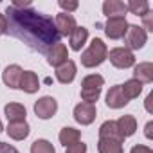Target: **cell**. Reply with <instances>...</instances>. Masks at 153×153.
<instances>
[{"mask_svg":"<svg viewBox=\"0 0 153 153\" xmlns=\"http://www.w3.org/2000/svg\"><path fill=\"white\" fill-rule=\"evenodd\" d=\"M130 153H153L148 146H142V144H137V146H133L131 148V151Z\"/></svg>","mask_w":153,"mask_h":153,"instance_id":"1f68e13d","label":"cell"},{"mask_svg":"<svg viewBox=\"0 0 153 153\" xmlns=\"http://www.w3.org/2000/svg\"><path fill=\"white\" fill-rule=\"evenodd\" d=\"M7 33L24 42L36 52L47 54L56 43H59V33L54 25V20L33 7L16 9L7 6L6 9Z\"/></svg>","mask_w":153,"mask_h":153,"instance_id":"6da1fadb","label":"cell"},{"mask_svg":"<svg viewBox=\"0 0 153 153\" xmlns=\"http://www.w3.org/2000/svg\"><path fill=\"white\" fill-rule=\"evenodd\" d=\"M97 149L99 153H123V142L110 140V139H99Z\"/></svg>","mask_w":153,"mask_h":153,"instance_id":"cb8c5ba5","label":"cell"},{"mask_svg":"<svg viewBox=\"0 0 153 153\" xmlns=\"http://www.w3.org/2000/svg\"><path fill=\"white\" fill-rule=\"evenodd\" d=\"M58 6L65 11V13H70V11H76L79 7V4L76 2V0H59L58 2Z\"/></svg>","mask_w":153,"mask_h":153,"instance_id":"4316f807","label":"cell"},{"mask_svg":"<svg viewBox=\"0 0 153 153\" xmlns=\"http://www.w3.org/2000/svg\"><path fill=\"white\" fill-rule=\"evenodd\" d=\"M103 13L108 18H115V16H124L126 13V4L121 0H106L103 4Z\"/></svg>","mask_w":153,"mask_h":153,"instance_id":"d6986e66","label":"cell"},{"mask_svg":"<svg viewBox=\"0 0 153 153\" xmlns=\"http://www.w3.org/2000/svg\"><path fill=\"white\" fill-rule=\"evenodd\" d=\"M87 38H88V29L87 27H76L72 31V34L68 36L70 49L72 51H81V47L87 43Z\"/></svg>","mask_w":153,"mask_h":153,"instance_id":"ffe728a7","label":"cell"},{"mask_svg":"<svg viewBox=\"0 0 153 153\" xmlns=\"http://www.w3.org/2000/svg\"><path fill=\"white\" fill-rule=\"evenodd\" d=\"M133 79H137L139 83H151L153 81V65L149 61L135 65V68H133Z\"/></svg>","mask_w":153,"mask_h":153,"instance_id":"2e32d148","label":"cell"},{"mask_svg":"<svg viewBox=\"0 0 153 153\" xmlns=\"http://www.w3.org/2000/svg\"><path fill=\"white\" fill-rule=\"evenodd\" d=\"M7 33V20H6V15H0V36Z\"/></svg>","mask_w":153,"mask_h":153,"instance_id":"d6a6232c","label":"cell"},{"mask_svg":"<svg viewBox=\"0 0 153 153\" xmlns=\"http://www.w3.org/2000/svg\"><path fill=\"white\" fill-rule=\"evenodd\" d=\"M121 90L126 96V99L130 101V99L139 97V94L142 92V83H139L137 79H128L124 85H121Z\"/></svg>","mask_w":153,"mask_h":153,"instance_id":"603a6c76","label":"cell"},{"mask_svg":"<svg viewBox=\"0 0 153 153\" xmlns=\"http://www.w3.org/2000/svg\"><path fill=\"white\" fill-rule=\"evenodd\" d=\"M76 72H78V68H76V63L70 61V59H67L63 65H59V67L56 68V79H58L59 83H63V85H68V83L74 81Z\"/></svg>","mask_w":153,"mask_h":153,"instance_id":"30bf717a","label":"cell"},{"mask_svg":"<svg viewBox=\"0 0 153 153\" xmlns=\"http://www.w3.org/2000/svg\"><path fill=\"white\" fill-rule=\"evenodd\" d=\"M4 112H6V117L9 123H22L25 121V115H27V110L24 105L20 103H9L4 106Z\"/></svg>","mask_w":153,"mask_h":153,"instance_id":"5bb4252c","label":"cell"},{"mask_svg":"<svg viewBox=\"0 0 153 153\" xmlns=\"http://www.w3.org/2000/svg\"><path fill=\"white\" fill-rule=\"evenodd\" d=\"M0 153H20L15 146L6 144V142H0Z\"/></svg>","mask_w":153,"mask_h":153,"instance_id":"f546056e","label":"cell"},{"mask_svg":"<svg viewBox=\"0 0 153 153\" xmlns=\"http://www.w3.org/2000/svg\"><path fill=\"white\" fill-rule=\"evenodd\" d=\"M103 85H105V79L103 76L99 74H90L81 81V99L85 103H96L101 96V90H103Z\"/></svg>","mask_w":153,"mask_h":153,"instance_id":"3957f363","label":"cell"},{"mask_svg":"<svg viewBox=\"0 0 153 153\" xmlns=\"http://www.w3.org/2000/svg\"><path fill=\"white\" fill-rule=\"evenodd\" d=\"M13 7H16V9H25V7H33L31 6V0H15V2L11 4Z\"/></svg>","mask_w":153,"mask_h":153,"instance_id":"4dcf8cb0","label":"cell"},{"mask_svg":"<svg viewBox=\"0 0 153 153\" xmlns=\"http://www.w3.org/2000/svg\"><path fill=\"white\" fill-rule=\"evenodd\" d=\"M67 153H87V144L81 142V140H78V142L67 146Z\"/></svg>","mask_w":153,"mask_h":153,"instance_id":"83f0119b","label":"cell"},{"mask_svg":"<svg viewBox=\"0 0 153 153\" xmlns=\"http://www.w3.org/2000/svg\"><path fill=\"white\" fill-rule=\"evenodd\" d=\"M144 130H146V131H144V135H146L148 139H153V131H151V130H153V123H151V121L146 124V128H144Z\"/></svg>","mask_w":153,"mask_h":153,"instance_id":"836d02e7","label":"cell"},{"mask_svg":"<svg viewBox=\"0 0 153 153\" xmlns=\"http://www.w3.org/2000/svg\"><path fill=\"white\" fill-rule=\"evenodd\" d=\"M106 58H110V63L114 67H117V68H130V67L135 65V56L126 47H115V49H112Z\"/></svg>","mask_w":153,"mask_h":153,"instance_id":"5b68a950","label":"cell"},{"mask_svg":"<svg viewBox=\"0 0 153 153\" xmlns=\"http://www.w3.org/2000/svg\"><path fill=\"white\" fill-rule=\"evenodd\" d=\"M79 137H81L79 130L70 128V126H65V128L59 131V142H61L65 148H67V146H70V144H74V142H78V140H79Z\"/></svg>","mask_w":153,"mask_h":153,"instance_id":"7402d4cb","label":"cell"},{"mask_svg":"<svg viewBox=\"0 0 153 153\" xmlns=\"http://www.w3.org/2000/svg\"><path fill=\"white\" fill-rule=\"evenodd\" d=\"M106 105H108L110 108H114V110L123 108V106L128 105V99H126V96L123 94L121 85H115V87H112V88L108 90V94H106Z\"/></svg>","mask_w":153,"mask_h":153,"instance_id":"4fadbf2b","label":"cell"},{"mask_svg":"<svg viewBox=\"0 0 153 153\" xmlns=\"http://www.w3.org/2000/svg\"><path fill=\"white\" fill-rule=\"evenodd\" d=\"M99 139H110V140H117V142H124L123 135L117 130L115 121H105L99 128Z\"/></svg>","mask_w":153,"mask_h":153,"instance_id":"ac0fdd59","label":"cell"},{"mask_svg":"<svg viewBox=\"0 0 153 153\" xmlns=\"http://www.w3.org/2000/svg\"><path fill=\"white\" fill-rule=\"evenodd\" d=\"M148 42V33L139 27V25H128V31L124 34V43H126V49H133V51H139L146 45Z\"/></svg>","mask_w":153,"mask_h":153,"instance_id":"277c9868","label":"cell"},{"mask_svg":"<svg viewBox=\"0 0 153 153\" xmlns=\"http://www.w3.org/2000/svg\"><path fill=\"white\" fill-rule=\"evenodd\" d=\"M67 58H68V51H67V47H65V43H56L49 52H47V63L49 65H52V67H59V65H63L65 61H67Z\"/></svg>","mask_w":153,"mask_h":153,"instance_id":"8fae6325","label":"cell"},{"mask_svg":"<svg viewBox=\"0 0 153 153\" xmlns=\"http://www.w3.org/2000/svg\"><path fill=\"white\" fill-rule=\"evenodd\" d=\"M7 135L11 137V139H15V140H24L27 135H29V131H31V128H29V124L25 123V121H22V123H9V126H7Z\"/></svg>","mask_w":153,"mask_h":153,"instance_id":"44dd1931","label":"cell"},{"mask_svg":"<svg viewBox=\"0 0 153 153\" xmlns=\"http://www.w3.org/2000/svg\"><path fill=\"white\" fill-rule=\"evenodd\" d=\"M54 25H56L59 36H70L72 31L78 27V25H76L74 16L68 15V13H59V15H56V18H54Z\"/></svg>","mask_w":153,"mask_h":153,"instance_id":"9c48e42d","label":"cell"},{"mask_svg":"<svg viewBox=\"0 0 153 153\" xmlns=\"http://www.w3.org/2000/svg\"><path fill=\"white\" fill-rule=\"evenodd\" d=\"M18 88H22V90L27 92V94L38 92V88H40V79H38V76H36L33 70H25V72L22 74V79H20V87H18Z\"/></svg>","mask_w":153,"mask_h":153,"instance_id":"9a60e30c","label":"cell"},{"mask_svg":"<svg viewBox=\"0 0 153 153\" xmlns=\"http://www.w3.org/2000/svg\"><path fill=\"white\" fill-rule=\"evenodd\" d=\"M4 130V126H2V121H0V131H2Z\"/></svg>","mask_w":153,"mask_h":153,"instance_id":"d590c367","label":"cell"},{"mask_svg":"<svg viewBox=\"0 0 153 153\" xmlns=\"http://www.w3.org/2000/svg\"><path fill=\"white\" fill-rule=\"evenodd\" d=\"M31 153H56V149L47 139H38L31 144Z\"/></svg>","mask_w":153,"mask_h":153,"instance_id":"484cf974","label":"cell"},{"mask_svg":"<svg viewBox=\"0 0 153 153\" xmlns=\"http://www.w3.org/2000/svg\"><path fill=\"white\" fill-rule=\"evenodd\" d=\"M115 124H117V130L123 135V139L131 137L137 130V121L133 115H123V117H119V121H115Z\"/></svg>","mask_w":153,"mask_h":153,"instance_id":"e0dca14e","label":"cell"},{"mask_svg":"<svg viewBox=\"0 0 153 153\" xmlns=\"http://www.w3.org/2000/svg\"><path fill=\"white\" fill-rule=\"evenodd\" d=\"M153 15L151 13H146L144 16H142V22H144V31H153V18H151Z\"/></svg>","mask_w":153,"mask_h":153,"instance_id":"f1b7e54d","label":"cell"},{"mask_svg":"<svg viewBox=\"0 0 153 153\" xmlns=\"http://www.w3.org/2000/svg\"><path fill=\"white\" fill-rule=\"evenodd\" d=\"M24 70L18 65H9L6 67V70L2 72V79L9 88H18L20 87V79H22Z\"/></svg>","mask_w":153,"mask_h":153,"instance_id":"7c38bea8","label":"cell"},{"mask_svg":"<svg viewBox=\"0 0 153 153\" xmlns=\"http://www.w3.org/2000/svg\"><path fill=\"white\" fill-rule=\"evenodd\" d=\"M96 105H92V103H79V105H76V108H74V119L78 121L79 124H83V126H87V124H92L94 123V119H96Z\"/></svg>","mask_w":153,"mask_h":153,"instance_id":"ba28073f","label":"cell"},{"mask_svg":"<svg viewBox=\"0 0 153 153\" xmlns=\"http://www.w3.org/2000/svg\"><path fill=\"white\" fill-rule=\"evenodd\" d=\"M128 22L124 16H115V18H108L105 24V33L110 40H121L124 38L126 31H128Z\"/></svg>","mask_w":153,"mask_h":153,"instance_id":"8992f818","label":"cell"},{"mask_svg":"<svg viewBox=\"0 0 153 153\" xmlns=\"http://www.w3.org/2000/svg\"><path fill=\"white\" fill-rule=\"evenodd\" d=\"M151 101H153V94H149V96L146 97V110H148L149 114L153 112V108H151Z\"/></svg>","mask_w":153,"mask_h":153,"instance_id":"e575fe53","label":"cell"},{"mask_svg":"<svg viewBox=\"0 0 153 153\" xmlns=\"http://www.w3.org/2000/svg\"><path fill=\"white\" fill-rule=\"evenodd\" d=\"M108 56V49L105 45L103 40L99 38H94L90 47L81 54V65L87 67V68H94V67H99Z\"/></svg>","mask_w":153,"mask_h":153,"instance_id":"7a4b0ae2","label":"cell"},{"mask_svg":"<svg viewBox=\"0 0 153 153\" xmlns=\"http://www.w3.org/2000/svg\"><path fill=\"white\" fill-rule=\"evenodd\" d=\"M58 112V101L51 96H43L34 103V114L40 119H51Z\"/></svg>","mask_w":153,"mask_h":153,"instance_id":"52a82bcc","label":"cell"},{"mask_svg":"<svg viewBox=\"0 0 153 153\" xmlns=\"http://www.w3.org/2000/svg\"><path fill=\"white\" fill-rule=\"evenodd\" d=\"M126 11H130L131 15H137V16H144L146 13H149V4L146 0H130L126 4Z\"/></svg>","mask_w":153,"mask_h":153,"instance_id":"d4e9b609","label":"cell"}]
</instances>
